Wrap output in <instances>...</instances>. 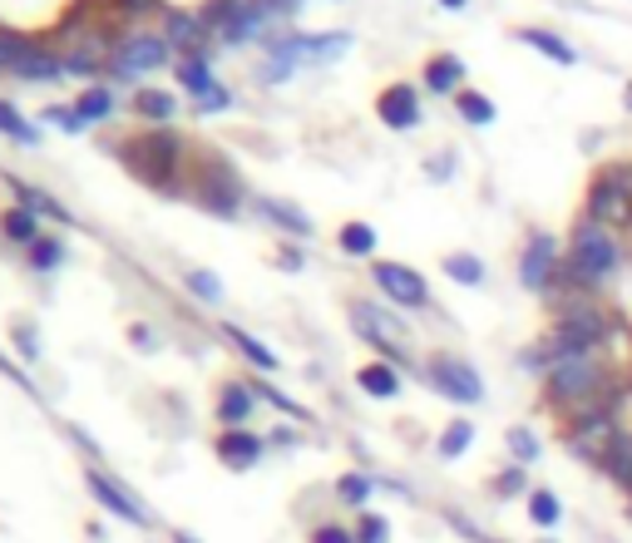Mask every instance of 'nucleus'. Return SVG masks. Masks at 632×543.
I'll list each match as a JSON object with an SVG mask.
<instances>
[{"instance_id": "nucleus-20", "label": "nucleus", "mask_w": 632, "mask_h": 543, "mask_svg": "<svg viewBox=\"0 0 632 543\" xmlns=\"http://www.w3.org/2000/svg\"><path fill=\"white\" fill-rule=\"evenodd\" d=\"M75 114H79V124H99V119H109L114 114V95L109 89H85V95L75 99Z\"/></svg>"}, {"instance_id": "nucleus-21", "label": "nucleus", "mask_w": 632, "mask_h": 543, "mask_svg": "<svg viewBox=\"0 0 632 543\" xmlns=\"http://www.w3.org/2000/svg\"><path fill=\"white\" fill-rule=\"evenodd\" d=\"M529 519L538 523V529H554L558 519H563V504H558L554 490H529Z\"/></svg>"}, {"instance_id": "nucleus-12", "label": "nucleus", "mask_w": 632, "mask_h": 543, "mask_svg": "<svg viewBox=\"0 0 632 543\" xmlns=\"http://www.w3.org/2000/svg\"><path fill=\"white\" fill-rule=\"evenodd\" d=\"M375 114H381V124H391V128H416L420 124V95L410 85H391V89H381V99H375Z\"/></svg>"}, {"instance_id": "nucleus-36", "label": "nucleus", "mask_w": 632, "mask_h": 543, "mask_svg": "<svg viewBox=\"0 0 632 543\" xmlns=\"http://www.w3.org/2000/svg\"><path fill=\"white\" fill-rule=\"evenodd\" d=\"M188 292H194L198 301H223V282H218L213 272H188Z\"/></svg>"}, {"instance_id": "nucleus-43", "label": "nucleus", "mask_w": 632, "mask_h": 543, "mask_svg": "<svg viewBox=\"0 0 632 543\" xmlns=\"http://www.w3.org/2000/svg\"><path fill=\"white\" fill-rule=\"evenodd\" d=\"M15 342H21V351H25V356H35V336H30V326H15Z\"/></svg>"}, {"instance_id": "nucleus-24", "label": "nucleus", "mask_w": 632, "mask_h": 543, "mask_svg": "<svg viewBox=\"0 0 632 543\" xmlns=\"http://www.w3.org/2000/svg\"><path fill=\"white\" fill-rule=\"evenodd\" d=\"M262 213L272 218V223H282L287 233H297V237H307L311 233V218H301L292 202H277V198H262Z\"/></svg>"}, {"instance_id": "nucleus-27", "label": "nucleus", "mask_w": 632, "mask_h": 543, "mask_svg": "<svg viewBox=\"0 0 632 543\" xmlns=\"http://www.w3.org/2000/svg\"><path fill=\"white\" fill-rule=\"evenodd\" d=\"M346 45H351V35H346V30H336V35H311V40H301V54H307V60H336Z\"/></svg>"}, {"instance_id": "nucleus-1", "label": "nucleus", "mask_w": 632, "mask_h": 543, "mask_svg": "<svg viewBox=\"0 0 632 543\" xmlns=\"http://www.w3.org/2000/svg\"><path fill=\"white\" fill-rule=\"evenodd\" d=\"M618 391H628V385H618V375L608 371L603 356H568V361L548 366V375H544L548 405H558L563 416H579V410H588V405L608 400Z\"/></svg>"}, {"instance_id": "nucleus-18", "label": "nucleus", "mask_w": 632, "mask_h": 543, "mask_svg": "<svg viewBox=\"0 0 632 543\" xmlns=\"http://www.w3.org/2000/svg\"><path fill=\"white\" fill-rule=\"evenodd\" d=\"M603 474H608L612 484H618V490H628L632 494V430H622L618 440H612L608 445V455H603Z\"/></svg>"}, {"instance_id": "nucleus-39", "label": "nucleus", "mask_w": 632, "mask_h": 543, "mask_svg": "<svg viewBox=\"0 0 632 543\" xmlns=\"http://www.w3.org/2000/svg\"><path fill=\"white\" fill-rule=\"evenodd\" d=\"M54 70H60V64H54L50 54H40V50H30V54H25V60H21V75H30V79H40V75L50 79Z\"/></svg>"}, {"instance_id": "nucleus-35", "label": "nucleus", "mask_w": 632, "mask_h": 543, "mask_svg": "<svg viewBox=\"0 0 632 543\" xmlns=\"http://www.w3.org/2000/svg\"><path fill=\"white\" fill-rule=\"evenodd\" d=\"M529 490V474H524V465H509L499 474V480H494V494H499V499H515V494H524Z\"/></svg>"}, {"instance_id": "nucleus-45", "label": "nucleus", "mask_w": 632, "mask_h": 543, "mask_svg": "<svg viewBox=\"0 0 632 543\" xmlns=\"http://www.w3.org/2000/svg\"><path fill=\"white\" fill-rule=\"evenodd\" d=\"M439 5H445V11H464V5H470V0H439Z\"/></svg>"}, {"instance_id": "nucleus-13", "label": "nucleus", "mask_w": 632, "mask_h": 543, "mask_svg": "<svg viewBox=\"0 0 632 543\" xmlns=\"http://www.w3.org/2000/svg\"><path fill=\"white\" fill-rule=\"evenodd\" d=\"M425 89L430 95H460L464 89V60L460 54H435V60L425 64Z\"/></svg>"}, {"instance_id": "nucleus-17", "label": "nucleus", "mask_w": 632, "mask_h": 543, "mask_svg": "<svg viewBox=\"0 0 632 543\" xmlns=\"http://www.w3.org/2000/svg\"><path fill=\"white\" fill-rule=\"evenodd\" d=\"M356 385H361L365 395H375V400H396V395H400V375H396V366H391V361L361 366V371H356Z\"/></svg>"}, {"instance_id": "nucleus-30", "label": "nucleus", "mask_w": 632, "mask_h": 543, "mask_svg": "<svg viewBox=\"0 0 632 543\" xmlns=\"http://www.w3.org/2000/svg\"><path fill=\"white\" fill-rule=\"evenodd\" d=\"M0 128H5V134H11L15 144H40L35 124H30V119H21V109H15V104H5V99H0Z\"/></svg>"}, {"instance_id": "nucleus-47", "label": "nucleus", "mask_w": 632, "mask_h": 543, "mask_svg": "<svg viewBox=\"0 0 632 543\" xmlns=\"http://www.w3.org/2000/svg\"><path fill=\"white\" fill-rule=\"evenodd\" d=\"M628 109H632V85H628Z\"/></svg>"}, {"instance_id": "nucleus-6", "label": "nucleus", "mask_w": 632, "mask_h": 543, "mask_svg": "<svg viewBox=\"0 0 632 543\" xmlns=\"http://www.w3.org/2000/svg\"><path fill=\"white\" fill-rule=\"evenodd\" d=\"M425 381L455 405H480L484 400L480 371H474L470 361H460V356H435V361L425 366Z\"/></svg>"}, {"instance_id": "nucleus-8", "label": "nucleus", "mask_w": 632, "mask_h": 543, "mask_svg": "<svg viewBox=\"0 0 632 543\" xmlns=\"http://www.w3.org/2000/svg\"><path fill=\"white\" fill-rule=\"evenodd\" d=\"M351 321H356V331H361L365 342L371 346H381L386 356H406V326H400L391 311H381V307H371V301H356L351 307Z\"/></svg>"}, {"instance_id": "nucleus-3", "label": "nucleus", "mask_w": 632, "mask_h": 543, "mask_svg": "<svg viewBox=\"0 0 632 543\" xmlns=\"http://www.w3.org/2000/svg\"><path fill=\"white\" fill-rule=\"evenodd\" d=\"M622 400H628V391H618V395H608V400H598V405H588V410H579V416H568V430H563V440H568V449L579 459H588V465H603V455H608V445L622 435Z\"/></svg>"}, {"instance_id": "nucleus-10", "label": "nucleus", "mask_w": 632, "mask_h": 543, "mask_svg": "<svg viewBox=\"0 0 632 543\" xmlns=\"http://www.w3.org/2000/svg\"><path fill=\"white\" fill-rule=\"evenodd\" d=\"M163 60H169V40H163V35H134V40L119 45L114 75H119V79L144 75V70H159Z\"/></svg>"}, {"instance_id": "nucleus-11", "label": "nucleus", "mask_w": 632, "mask_h": 543, "mask_svg": "<svg viewBox=\"0 0 632 543\" xmlns=\"http://www.w3.org/2000/svg\"><path fill=\"white\" fill-rule=\"evenodd\" d=\"M89 494H95L99 504H104L109 514H119L124 523H149V514H144V504L134 499L124 484H114L109 474H99V469H89Z\"/></svg>"}, {"instance_id": "nucleus-5", "label": "nucleus", "mask_w": 632, "mask_h": 543, "mask_svg": "<svg viewBox=\"0 0 632 543\" xmlns=\"http://www.w3.org/2000/svg\"><path fill=\"white\" fill-rule=\"evenodd\" d=\"M119 159L129 163V173H139L144 183H169L173 169H178V139H173L169 128L159 134H139L119 149Z\"/></svg>"}, {"instance_id": "nucleus-44", "label": "nucleus", "mask_w": 632, "mask_h": 543, "mask_svg": "<svg viewBox=\"0 0 632 543\" xmlns=\"http://www.w3.org/2000/svg\"><path fill=\"white\" fill-rule=\"evenodd\" d=\"M134 346H144V351H149V346H153V336H149V326H134Z\"/></svg>"}, {"instance_id": "nucleus-22", "label": "nucleus", "mask_w": 632, "mask_h": 543, "mask_svg": "<svg viewBox=\"0 0 632 543\" xmlns=\"http://www.w3.org/2000/svg\"><path fill=\"white\" fill-rule=\"evenodd\" d=\"M0 233L11 237V243H35V233H40V218H35L30 208H11V213L0 218Z\"/></svg>"}, {"instance_id": "nucleus-37", "label": "nucleus", "mask_w": 632, "mask_h": 543, "mask_svg": "<svg viewBox=\"0 0 632 543\" xmlns=\"http://www.w3.org/2000/svg\"><path fill=\"white\" fill-rule=\"evenodd\" d=\"M336 494H342L346 504H365V499H371V480H365V474H342Z\"/></svg>"}, {"instance_id": "nucleus-32", "label": "nucleus", "mask_w": 632, "mask_h": 543, "mask_svg": "<svg viewBox=\"0 0 632 543\" xmlns=\"http://www.w3.org/2000/svg\"><path fill=\"white\" fill-rule=\"evenodd\" d=\"M509 455H515V465H534L538 459V435L529 425H515L509 430Z\"/></svg>"}, {"instance_id": "nucleus-42", "label": "nucleus", "mask_w": 632, "mask_h": 543, "mask_svg": "<svg viewBox=\"0 0 632 543\" xmlns=\"http://www.w3.org/2000/svg\"><path fill=\"white\" fill-rule=\"evenodd\" d=\"M50 124L70 128V134H79V128H85V124H79V114H75V109H50Z\"/></svg>"}, {"instance_id": "nucleus-34", "label": "nucleus", "mask_w": 632, "mask_h": 543, "mask_svg": "<svg viewBox=\"0 0 632 543\" xmlns=\"http://www.w3.org/2000/svg\"><path fill=\"white\" fill-rule=\"evenodd\" d=\"M134 104H139L144 119H169L173 114V95H163V89H139Z\"/></svg>"}, {"instance_id": "nucleus-7", "label": "nucleus", "mask_w": 632, "mask_h": 543, "mask_svg": "<svg viewBox=\"0 0 632 543\" xmlns=\"http://www.w3.org/2000/svg\"><path fill=\"white\" fill-rule=\"evenodd\" d=\"M558 272H563V252H558V243L548 233H534L524 247V257H519V282H524L529 292H554Z\"/></svg>"}, {"instance_id": "nucleus-38", "label": "nucleus", "mask_w": 632, "mask_h": 543, "mask_svg": "<svg viewBox=\"0 0 632 543\" xmlns=\"http://www.w3.org/2000/svg\"><path fill=\"white\" fill-rule=\"evenodd\" d=\"M391 539V523L381 514H365L361 529H356V543H386Z\"/></svg>"}, {"instance_id": "nucleus-14", "label": "nucleus", "mask_w": 632, "mask_h": 543, "mask_svg": "<svg viewBox=\"0 0 632 543\" xmlns=\"http://www.w3.org/2000/svg\"><path fill=\"white\" fill-rule=\"evenodd\" d=\"M515 40L529 45V50H538V54H548L554 64H579V50H573L563 35L544 30V25H524V30H515Z\"/></svg>"}, {"instance_id": "nucleus-15", "label": "nucleus", "mask_w": 632, "mask_h": 543, "mask_svg": "<svg viewBox=\"0 0 632 543\" xmlns=\"http://www.w3.org/2000/svg\"><path fill=\"white\" fill-rule=\"evenodd\" d=\"M198 198H203L218 218H233L237 213V198H243V188H237V178L227 169H213V173H208V183L198 188Z\"/></svg>"}, {"instance_id": "nucleus-33", "label": "nucleus", "mask_w": 632, "mask_h": 543, "mask_svg": "<svg viewBox=\"0 0 632 543\" xmlns=\"http://www.w3.org/2000/svg\"><path fill=\"white\" fill-rule=\"evenodd\" d=\"M60 262H65V243H60V237H35L30 267H45V272H50V267H60Z\"/></svg>"}, {"instance_id": "nucleus-26", "label": "nucleus", "mask_w": 632, "mask_h": 543, "mask_svg": "<svg viewBox=\"0 0 632 543\" xmlns=\"http://www.w3.org/2000/svg\"><path fill=\"white\" fill-rule=\"evenodd\" d=\"M342 252L346 257H371L375 252V227L371 223H346L342 227Z\"/></svg>"}, {"instance_id": "nucleus-28", "label": "nucleus", "mask_w": 632, "mask_h": 543, "mask_svg": "<svg viewBox=\"0 0 632 543\" xmlns=\"http://www.w3.org/2000/svg\"><path fill=\"white\" fill-rule=\"evenodd\" d=\"M445 272H450L455 282H464V287H480V282H484V262H480V257H470V252H450V257H445Z\"/></svg>"}, {"instance_id": "nucleus-2", "label": "nucleus", "mask_w": 632, "mask_h": 543, "mask_svg": "<svg viewBox=\"0 0 632 543\" xmlns=\"http://www.w3.org/2000/svg\"><path fill=\"white\" fill-rule=\"evenodd\" d=\"M622 267V247H618V237L608 233L603 223H588L583 218L579 227H573V237H568V252H563V272L573 282H583V287H593L598 292L603 282L612 277Z\"/></svg>"}, {"instance_id": "nucleus-41", "label": "nucleus", "mask_w": 632, "mask_h": 543, "mask_svg": "<svg viewBox=\"0 0 632 543\" xmlns=\"http://www.w3.org/2000/svg\"><path fill=\"white\" fill-rule=\"evenodd\" d=\"M311 543H356V539L342 529V523H322V529L311 533Z\"/></svg>"}, {"instance_id": "nucleus-4", "label": "nucleus", "mask_w": 632, "mask_h": 543, "mask_svg": "<svg viewBox=\"0 0 632 543\" xmlns=\"http://www.w3.org/2000/svg\"><path fill=\"white\" fill-rule=\"evenodd\" d=\"M583 218L588 223H632V169L628 163H608L593 173L588 198H583Z\"/></svg>"}, {"instance_id": "nucleus-40", "label": "nucleus", "mask_w": 632, "mask_h": 543, "mask_svg": "<svg viewBox=\"0 0 632 543\" xmlns=\"http://www.w3.org/2000/svg\"><path fill=\"white\" fill-rule=\"evenodd\" d=\"M169 35H173V40H198V35H203V21H183V15H173V21H169Z\"/></svg>"}, {"instance_id": "nucleus-25", "label": "nucleus", "mask_w": 632, "mask_h": 543, "mask_svg": "<svg viewBox=\"0 0 632 543\" xmlns=\"http://www.w3.org/2000/svg\"><path fill=\"white\" fill-rule=\"evenodd\" d=\"M227 342H233L237 351H247V356H252V361H258L262 371H277V356H272L268 346H262L258 336H252V331H243V326H227Z\"/></svg>"}, {"instance_id": "nucleus-19", "label": "nucleus", "mask_w": 632, "mask_h": 543, "mask_svg": "<svg viewBox=\"0 0 632 543\" xmlns=\"http://www.w3.org/2000/svg\"><path fill=\"white\" fill-rule=\"evenodd\" d=\"M218 416H223V425H227V430L243 425V420L252 416V391H247V385H227L223 400H218Z\"/></svg>"}, {"instance_id": "nucleus-46", "label": "nucleus", "mask_w": 632, "mask_h": 543, "mask_svg": "<svg viewBox=\"0 0 632 543\" xmlns=\"http://www.w3.org/2000/svg\"><path fill=\"white\" fill-rule=\"evenodd\" d=\"M173 539H178V543H198V539H194V533H188V529H178V533H173Z\"/></svg>"}, {"instance_id": "nucleus-16", "label": "nucleus", "mask_w": 632, "mask_h": 543, "mask_svg": "<svg viewBox=\"0 0 632 543\" xmlns=\"http://www.w3.org/2000/svg\"><path fill=\"white\" fill-rule=\"evenodd\" d=\"M218 459H223L227 469H252L262 459V440L247 435V430H227V435L218 440Z\"/></svg>"}, {"instance_id": "nucleus-31", "label": "nucleus", "mask_w": 632, "mask_h": 543, "mask_svg": "<svg viewBox=\"0 0 632 543\" xmlns=\"http://www.w3.org/2000/svg\"><path fill=\"white\" fill-rule=\"evenodd\" d=\"M178 79H183V89H194V95L198 99H208V95H213V70H208V60H188V64H183V70H178Z\"/></svg>"}, {"instance_id": "nucleus-29", "label": "nucleus", "mask_w": 632, "mask_h": 543, "mask_svg": "<svg viewBox=\"0 0 632 543\" xmlns=\"http://www.w3.org/2000/svg\"><path fill=\"white\" fill-rule=\"evenodd\" d=\"M470 445H474L470 420H455V425H445V435H439V455H445V459H460Z\"/></svg>"}, {"instance_id": "nucleus-9", "label": "nucleus", "mask_w": 632, "mask_h": 543, "mask_svg": "<svg viewBox=\"0 0 632 543\" xmlns=\"http://www.w3.org/2000/svg\"><path fill=\"white\" fill-rule=\"evenodd\" d=\"M375 287L386 292L391 301H400V307H425V301H430L425 277H420L416 267H406V262H375Z\"/></svg>"}, {"instance_id": "nucleus-23", "label": "nucleus", "mask_w": 632, "mask_h": 543, "mask_svg": "<svg viewBox=\"0 0 632 543\" xmlns=\"http://www.w3.org/2000/svg\"><path fill=\"white\" fill-rule=\"evenodd\" d=\"M455 109L464 114V124H494V99H484L480 89H460V95H455Z\"/></svg>"}]
</instances>
